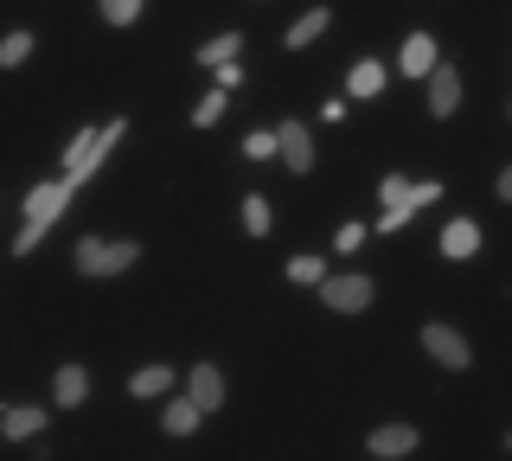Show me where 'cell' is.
Returning a JSON list of instances; mask_svg holds the SVG:
<instances>
[{
    "mask_svg": "<svg viewBox=\"0 0 512 461\" xmlns=\"http://www.w3.org/2000/svg\"><path fill=\"white\" fill-rule=\"evenodd\" d=\"M52 397H58V410H77V404L90 397V372H84V365H58Z\"/></svg>",
    "mask_w": 512,
    "mask_h": 461,
    "instance_id": "obj_9",
    "label": "cell"
},
{
    "mask_svg": "<svg viewBox=\"0 0 512 461\" xmlns=\"http://www.w3.org/2000/svg\"><path fill=\"white\" fill-rule=\"evenodd\" d=\"M244 154H250V161H269V154H276V129H256V135H244Z\"/></svg>",
    "mask_w": 512,
    "mask_h": 461,
    "instance_id": "obj_23",
    "label": "cell"
},
{
    "mask_svg": "<svg viewBox=\"0 0 512 461\" xmlns=\"http://www.w3.org/2000/svg\"><path fill=\"white\" fill-rule=\"evenodd\" d=\"M135 13H141V0H103V20L109 26H135Z\"/></svg>",
    "mask_w": 512,
    "mask_h": 461,
    "instance_id": "obj_21",
    "label": "cell"
},
{
    "mask_svg": "<svg viewBox=\"0 0 512 461\" xmlns=\"http://www.w3.org/2000/svg\"><path fill=\"white\" fill-rule=\"evenodd\" d=\"M346 90H352V97H378V90H384V65H378V58H359L352 77H346Z\"/></svg>",
    "mask_w": 512,
    "mask_h": 461,
    "instance_id": "obj_15",
    "label": "cell"
},
{
    "mask_svg": "<svg viewBox=\"0 0 512 461\" xmlns=\"http://www.w3.org/2000/svg\"><path fill=\"white\" fill-rule=\"evenodd\" d=\"M276 154H282V161H288V173H308V167H314L308 129H301V122H282V129H276Z\"/></svg>",
    "mask_w": 512,
    "mask_h": 461,
    "instance_id": "obj_8",
    "label": "cell"
},
{
    "mask_svg": "<svg viewBox=\"0 0 512 461\" xmlns=\"http://www.w3.org/2000/svg\"><path fill=\"white\" fill-rule=\"evenodd\" d=\"M288 282H327V263H320V257H295V263H288Z\"/></svg>",
    "mask_w": 512,
    "mask_h": 461,
    "instance_id": "obj_20",
    "label": "cell"
},
{
    "mask_svg": "<svg viewBox=\"0 0 512 461\" xmlns=\"http://www.w3.org/2000/svg\"><path fill=\"white\" fill-rule=\"evenodd\" d=\"M39 429H45L39 404H7V410H0V436H39Z\"/></svg>",
    "mask_w": 512,
    "mask_h": 461,
    "instance_id": "obj_12",
    "label": "cell"
},
{
    "mask_svg": "<svg viewBox=\"0 0 512 461\" xmlns=\"http://www.w3.org/2000/svg\"><path fill=\"white\" fill-rule=\"evenodd\" d=\"M429 65H436V39H429V33H410L404 39V77H429Z\"/></svg>",
    "mask_w": 512,
    "mask_h": 461,
    "instance_id": "obj_14",
    "label": "cell"
},
{
    "mask_svg": "<svg viewBox=\"0 0 512 461\" xmlns=\"http://www.w3.org/2000/svg\"><path fill=\"white\" fill-rule=\"evenodd\" d=\"M320 301L340 308V314H359V308H372V282L365 276H333V282H320Z\"/></svg>",
    "mask_w": 512,
    "mask_h": 461,
    "instance_id": "obj_5",
    "label": "cell"
},
{
    "mask_svg": "<svg viewBox=\"0 0 512 461\" xmlns=\"http://www.w3.org/2000/svg\"><path fill=\"white\" fill-rule=\"evenodd\" d=\"M212 77H218V90H237V84H244V71H237V65H218Z\"/></svg>",
    "mask_w": 512,
    "mask_h": 461,
    "instance_id": "obj_27",
    "label": "cell"
},
{
    "mask_svg": "<svg viewBox=\"0 0 512 461\" xmlns=\"http://www.w3.org/2000/svg\"><path fill=\"white\" fill-rule=\"evenodd\" d=\"M71 193H77L71 180H45V186H32V193H26V225H52L64 205H71Z\"/></svg>",
    "mask_w": 512,
    "mask_h": 461,
    "instance_id": "obj_4",
    "label": "cell"
},
{
    "mask_svg": "<svg viewBox=\"0 0 512 461\" xmlns=\"http://www.w3.org/2000/svg\"><path fill=\"white\" fill-rule=\"evenodd\" d=\"M480 250V225L474 218H455V225L442 231V257H474Z\"/></svg>",
    "mask_w": 512,
    "mask_h": 461,
    "instance_id": "obj_13",
    "label": "cell"
},
{
    "mask_svg": "<svg viewBox=\"0 0 512 461\" xmlns=\"http://www.w3.org/2000/svg\"><path fill=\"white\" fill-rule=\"evenodd\" d=\"M237 45H244V39H237V33H218V39H205L199 45V65H237Z\"/></svg>",
    "mask_w": 512,
    "mask_h": 461,
    "instance_id": "obj_17",
    "label": "cell"
},
{
    "mask_svg": "<svg viewBox=\"0 0 512 461\" xmlns=\"http://www.w3.org/2000/svg\"><path fill=\"white\" fill-rule=\"evenodd\" d=\"M327 26H333V13H327V7H308L295 26H288V39H282V45H288V52H308V45L327 33Z\"/></svg>",
    "mask_w": 512,
    "mask_h": 461,
    "instance_id": "obj_10",
    "label": "cell"
},
{
    "mask_svg": "<svg viewBox=\"0 0 512 461\" xmlns=\"http://www.w3.org/2000/svg\"><path fill=\"white\" fill-rule=\"evenodd\" d=\"M26 58H32V33H26V26H13V33L0 39V65H26Z\"/></svg>",
    "mask_w": 512,
    "mask_h": 461,
    "instance_id": "obj_19",
    "label": "cell"
},
{
    "mask_svg": "<svg viewBox=\"0 0 512 461\" xmlns=\"http://www.w3.org/2000/svg\"><path fill=\"white\" fill-rule=\"evenodd\" d=\"M244 225H250L256 237H269V205H263V199H256V193L244 199Z\"/></svg>",
    "mask_w": 512,
    "mask_h": 461,
    "instance_id": "obj_24",
    "label": "cell"
},
{
    "mask_svg": "<svg viewBox=\"0 0 512 461\" xmlns=\"http://www.w3.org/2000/svg\"><path fill=\"white\" fill-rule=\"evenodd\" d=\"M52 231V225H26L20 237H13V257H32V250H39V237Z\"/></svg>",
    "mask_w": 512,
    "mask_h": 461,
    "instance_id": "obj_25",
    "label": "cell"
},
{
    "mask_svg": "<svg viewBox=\"0 0 512 461\" xmlns=\"http://www.w3.org/2000/svg\"><path fill=\"white\" fill-rule=\"evenodd\" d=\"M461 109V71L455 65H429V116H455Z\"/></svg>",
    "mask_w": 512,
    "mask_h": 461,
    "instance_id": "obj_6",
    "label": "cell"
},
{
    "mask_svg": "<svg viewBox=\"0 0 512 461\" xmlns=\"http://www.w3.org/2000/svg\"><path fill=\"white\" fill-rule=\"evenodd\" d=\"M167 385H173V372H167V365H141V372L128 378V391H135V397H160Z\"/></svg>",
    "mask_w": 512,
    "mask_h": 461,
    "instance_id": "obj_18",
    "label": "cell"
},
{
    "mask_svg": "<svg viewBox=\"0 0 512 461\" xmlns=\"http://www.w3.org/2000/svg\"><path fill=\"white\" fill-rule=\"evenodd\" d=\"M186 397H192L199 410H218V404H224V378H218V365H199V372L186 378Z\"/></svg>",
    "mask_w": 512,
    "mask_h": 461,
    "instance_id": "obj_11",
    "label": "cell"
},
{
    "mask_svg": "<svg viewBox=\"0 0 512 461\" xmlns=\"http://www.w3.org/2000/svg\"><path fill=\"white\" fill-rule=\"evenodd\" d=\"M122 129H128V122L116 116V122H103V129H84V135H77L71 141V148H64V173H58V180H71V186H84L90 180V173L96 167H103L109 161V148H116V141H122Z\"/></svg>",
    "mask_w": 512,
    "mask_h": 461,
    "instance_id": "obj_1",
    "label": "cell"
},
{
    "mask_svg": "<svg viewBox=\"0 0 512 461\" xmlns=\"http://www.w3.org/2000/svg\"><path fill=\"white\" fill-rule=\"evenodd\" d=\"M423 346H429V359H436V365H448V372H468V359H474V346L461 340L455 327H442V321L423 327Z\"/></svg>",
    "mask_w": 512,
    "mask_h": 461,
    "instance_id": "obj_3",
    "label": "cell"
},
{
    "mask_svg": "<svg viewBox=\"0 0 512 461\" xmlns=\"http://www.w3.org/2000/svg\"><path fill=\"white\" fill-rule=\"evenodd\" d=\"M416 442H423V436H416L410 423H384V429H372V436H365V449H372L378 461H397V455H410Z\"/></svg>",
    "mask_w": 512,
    "mask_h": 461,
    "instance_id": "obj_7",
    "label": "cell"
},
{
    "mask_svg": "<svg viewBox=\"0 0 512 461\" xmlns=\"http://www.w3.org/2000/svg\"><path fill=\"white\" fill-rule=\"evenodd\" d=\"M218 116H224V90H212V97H205L199 109H192V129H212Z\"/></svg>",
    "mask_w": 512,
    "mask_h": 461,
    "instance_id": "obj_22",
    "label": "cell"
},
{
    "mask_svg": "<svg viewBox=\"0 0 512 461\" xmlns=\"http://www.w3.org/2000/svg\"><path fill=\"white\" fill-rule=\"evenodd\" d=\"M199 417H205V410L192 404V397H173V404H167V436H192Z\"/></svg>",
    "mask_w": 512,
    "mask_h": 461,
    "instance_id": "obj_16",
    "label": "cell"
},
{
    "mask_svg": "<svg viewBox=\"0 0 512 461\" xmlns=\"http://www.w3.org/2000/svg\"><path fill=\"white\" fill-rule=\"evenodd\" d=\"M135 257H141L135 237H84V244H77V269H84V276H122Z\"/></svg>",
    "mask_w": 512,
    "mask_h": 461,
    "instance_id": "obj_2",
    "label": "cell"
},
{
    "mask_svg": "<svg viewBox=\"0 0 512 461\" xmlns=\"http://www.w3.org/2000/svg\"><path fill=\"white\" fill-rule=\"evenodd\" d=\"M359 237H365V225H340V231H333V250L346 257V250H359Z\"/></svg>",
    "mask_w": 512,
    "mask_h": 461,
    "instance_id": "obj_26",
    "label": "cell"
}]
</instances>
